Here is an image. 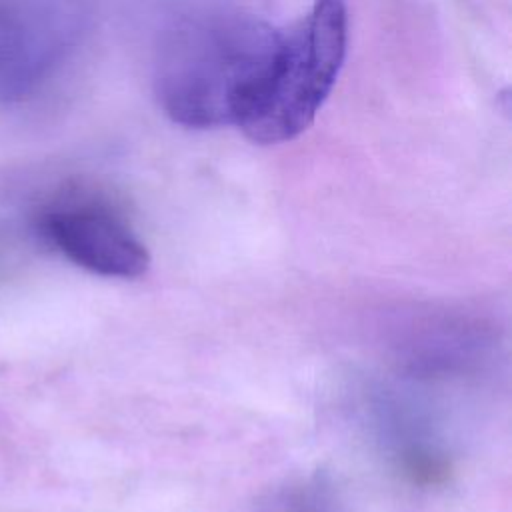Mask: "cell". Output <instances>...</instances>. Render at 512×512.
<instances>
[{"label":"cell","instance_id":"2","mask_svg":"<svg viewBox=\"0 0 512 512\" xmlns=\"http://www.w3.org/2000/svg\"><path fill=\"white\" fill-rule=\"evenodd\" d=\"M346 46V2L314 0L296 24L282 30L270 70L236 126L256 144H282L300 136L332 92Z\"/></svg>","mask_w":512,"mask_h":512},{"label":"cell","instance_id":"1","mask_svg":"<svg viewBox=\"0 0 512 512\" xmlns=\"http://www.w3.org/2000/svg\"><path fill=\"white\" fill-rule=\"evenodd\" d=\"M282 30L236 4L202 0L178 10L154 48V94L186 128L236 126L266 78Z\"/></svg>","mask_w":512,"mask_h":512},{"label":"cell","instance_id":"3","mask_svg":"<svg viewBox=\"0 0 512 512\" xmlns=\"http://www.w3.org/2000/svg\"><path fill=\"white\" fill-rule=\"evenodd\" d=\"M44 236L74 264L108 278H136L148 270L146 246L96 204H60L40 220Z\"/></svg>","mask_w":512,"mask_h":512}]
</instances>
